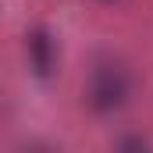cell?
Wrapping results in <instances>:
<instances>
[{"mask_svg": "<svg viewBox=\"0 0 153 153\" xmlns=\"http://www.w3.org/2000/svg\"><path fill=\"white\" fill-rule=\"evenodd\" d=\"M132 100V75L117 61H100L85 82V103L96 114H117Z\"/></svg>", "mask_w": 153, "mask_h": 153, "instance_id": "1", "label": "cell"}, {"mask_svg": "<svg viewBox=\"0 0 153 153\" xmlns=\"http://www.w3.org/2000/svg\"><path fill=\"white\" fill-rule=\"evenodd\" d=\"M25 57H29V68L39 78H50L57 71V39H53V32L46 25L29 29V36H25Z\"/></svg>", "mask_w": 153, "mask_h": 153, "instance_id": "2", "label": "cell"}, {"mask_svg": "<svg viewBox=\"0 0 153 153\" xmlns=\"http://www.w3.org/2000/svg\"><path fill=\"white\" fill-rule=\"evenodd\" d=\"M114 153H153V143L146 135H139V132H128V135H121L114 143Z\"/></svg>", "mask_w": 153, "mask_h": 153, "instance_id": "3", "label": "cell"}, {"mask_svg": "<svg viewBox=\"0 0 153 153\" xmlns=\"http://www.w3.org/2000/svg\"><path fill=\"white\" fill-rule=\"evenodd\" d=\"M22 153H57V150H50V146H43V143H32V146H25Z\"/></svg>", "mask_w": 153, "mask_h": 153, "instance_id": "4", "label": "cell"}, {"mask_svg": "<svg viewBox=\"0 0 153 153\" xmlns=\"http://www.w3.org/2000/svg\"><path fill=\"white\" fill-rule=\"evenodd\" d=\"M103 4H111V0H103Z\"/></svg>", "mask_w": 153, "mask_h": 153, "instance_id": "5", "label": "cell"}]
</instances>
